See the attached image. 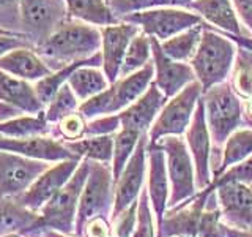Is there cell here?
Instances as JSON below:
<instances>
[{"label":"cell","mask_w":252,"mask_h":237,"mask_svg":"<svg viewBox=\"0 0 252 237\" xmlns=\"http://www.w3.org/2000/svg\"><path fill=\"white\" fill-rule=\"evenodd\" d=\"M99 47L101 30L92 24L69 19L55 29L51 37L35 49L54 71V65L57 63V70H60L73 62L93 57L98 54Z\"/></svg>","instance_id":"6da1fadb"},{"label":"cell","mask_w":252,"mask_h":237,"mask_svg":"<svg viewBox=\"0 0 252 237\" xmlns=\"http://www.w3.org/2000/svg\"><path fill=\"white\" fill-rule=\"evenodd\" d=\"M235 59V47L222 35L205 30L199 47L191 59L192 70L203 90L211 89L224 81L230 73Z\"/></svg>","instance_id":"7a4b0ae2"},{"label":"cell","mask_w":252,"mask_h":237,"mask_svg":"<svg viewBox=\"0 0 252 237\" xmlns=\"http://www.w3.org/2000/svg\"><path fill=\"white\" fill-rule=\"evenodd\" d=\"M90 172V160H85L77 166L71 179L55 193L49 202L41 207V228H52L63 234H71L77 215L79 199Z\"/></svg>","instance_id":"3957f363"},{"label":"cell","mask_w":252,"mask_h":237,"mask_svg":"<svg viewBox=\"0 0 252 237\" xmlns=\"http://www.w3.org/2000/svg\"><path fill=\"white\" fill-rule=\"evenodd\" d=\"M203 103L211 138L222 144L241 122V103L230 85L222 82L205 90Z\"/></svg>","instance_id":"277c9868"},{"label":"cell","mask_w":252,"mask_h":237,"mask_svg":"<svg viewBox=\"0 0 252 237\" xmlns=\"http://www.w3.org/2000/svg\"><path fill=\"white\" fill-rule=\"evenodd\" d=\"M202 90V84L199 81H192L175 97H172V100L156 117L153 125L150 126L152 144L162 136H178L188 130L194 116V108L200 100Z\"/></svg>","instance_id":"5b68a950"},{"label":"cell","mask_w":252,"mask_h":237,"mask_svg":"<svg viewBox=\"0 0 252 237\" xmlns=\"http://www.w3.org/2000/svg\"><path fill=\"white\" fill-rule=\"evenodd\" d=\"M125 21L136 24L144 30V34L156 38L158 41L161 40L164 41L186 29L199 26L202 22V16L185 10H177V8L162 6L132 11L125 16Z\"/></svg>","instance_id":"8992f818"},{"label":"cell","mask_w":252,"mask_h":237,"mask_svg":"<svg viewBox=\"0 0 252 237\" xmlns=\"http://www.w3.org/2000/svg\"><path fill=\"white\" fill-rule=\"evenodd\" d=\"M22 34L36 47L66 21L65 0H21Z\"/></svg>","instance_id":"52a82bcc"},{"label":"cell","mask_w":252,"mask_h":237,"mask_svg":"<svg viewBox=\"0 0 252 237\" xmlns=\"http://www.w3.org/2000/svg\"><path fill=\"white\" fill-rule=\"evenodd\" d=\"M161 147L165 154V163H167V174L172 184V196L169 205L175 207L181 201L188 199L195 195V177L191 152L178 136H162Z\"/></svg>","instance_id":"ba28073f"},{"label":"cell","mask_w":252,"mask_h":237,"mask_svg":"<svg viewBox=\"0 0 252 237\" xmlns=\"http://www.w3.org/2000/svg\"><path fill=\"white\" fill-rule=\"evenodd\" d=\"M112 171L106 163H94L90 160V172L84 185L81 199H79L76 228L77 233L82 231V226L90 218L99 215L107 209L112 193Z\"/></svg>","instance_id":"9c48e42d"},{"label":"cell","mask_w":252,"mask_h":237,"mask_svg":"<svg viewBox=\"0 0 252 237\" xmlns=\"http://www.w3.org/2000/svg\"><path fill=\"white\" fill-rule=\"evenodd\" d=\"M47 168L46 161L0 150V199L27 192Z\"/></svg>","instance_id":"30bf717a"},{"label":"cell","mask_w":252,"mask_h":237,"mask_svg":"<svg viewBox=\"0 0 252 237\" xmlns=\"http://www.w3.org/2000/svg\"><path fill=\"white\" fill-rule=\"evenodd\" d=\"M79 166V158L74 160L59 161L52 168H47L41 176H39L33 184L29 187L27 192L16 196L14 199L21 205L30 210H41V207L51 201V198L59 192V190L66 184L74 174Z\"/></svg>","instance_id":"8fae6325"},{"label":"cell","mask_w":252,"mask_h":237,"mask_svg":"<svg viewBox=\"0 0 252 237\" xmlns=\"http://www.w3.org/2000/svg\"><path fill=\"white\" fill-rule=\"evenodd\" d=\"M139 34V26L131 22L112 24L101 29V57L102 70L110 84L120 78L123 59L131 40Z\"/></svg>","instance_id":"7c38bea8"},{"label":"cell","mask_w":252,"mask_h":237,"mask_svg":"<svg viewBox=\"0 0 252 237\" xmlns=\"http://www.w3.org/2000/svg\"><path fill=\"white\" fill-rule=\"evenodd\" d=\"M186 141L195 166V185L203 190L210 184V128L205 116V103L199 100L192 120L186 130Z\"/></svg>","instance_id":"4fadbf2b"},{"label":"cell","mask_w":252,"mask_h":237,"mask_svg":"<svg viewBox=\"0 0 252 237\" xmlns=\"http://www.w3.org/2000/svg\"><path fill=\"white\" fill-rule=\"evenodd\" d=\"M145 149L147 141L144 134L139 139V144L134 150L129 161L126 163L122 176L117 180V193L114 199V218L120 215L129 205L136 201L137 195L140 193L145 180Z\"/></svg>","instance_id":"5bb4252c"},{"label":"cell","mask_w":252,"mask_h":237,"mask_svg":"<svg viewBox=\"0 0 252 237\" xmlns=\"http://www.w3.org/2000/svg\"><path fill=\"white\" fill-rule=\"evenodd\" d=\"M152 54L153 65L156 70V85L165 95V98L175 97L185 87L194 81L195 73L192 67L186 65L183 62H177L165 55L161 43L152 37Z\"/></svg>","instance_id":"9a60e30c"},{"label":"cell","mask_w":252,"mask_h":237,"mask_svg":"<svg viewBox=\"0 0 252 237\" xmlns=\"http://www.w3.org/2000/svg\"><path fill=\"white\" fill-rule=\"evenodd\" d=\"M0 150L13 152L32 160L41 161H65L79 158L59 141L46 136H30V138H6L0 136Z\"/></svg>","instance_id":"2e32d148"},{"label":"cell","mask_w":252,"mask_h":237,"mask_svg":"<svg viewBox=\"0 0 252 237\" xmlns=\"http://www.w3.org/2000/svg\"><path fill=\"white\" fill-rule=\"evenodd\" d=\"M165 95L156 84H152L148 90L126 108L120 116L122 128H131L144 134L148 126H152L155 118L159 116V111L164 106Z\"/></svg>","instance_id":"e0dca14e"},{"label":"cell","mask_w":252,"mask_h":237,"mask_svg":"<svg viewBox=\"0 0 252 237\" xmlns=\"http://www.w3.org/2000/svg\"><path fill=\"white\" fill-rule=\"evenodd\" d=\"M0 70L16 78L36 82L51 75L52 70L33 47H18L0 57Z\"/></svg>","instance_id":"ac0fdd59"},{"label":"cell","mask_w":252,"mask_h":237,"mask_svg":"<svg viewBox=\"0 0 252 237\" xmlns=\"http://www.w3.org/2000/svg\"><path fill=\"white\" fill-rule=\"evenodd\" d=\"M0 100L21 109L24 114L43 113L44 105L38 98L35 85L0 70Z\"/></svg>","instance_id":"d6986e66"},{"label":"cell","mask_w":252,"mask_h":237,"mask_svg":"<svg viewBox=\"0 0 252 237\" xmlns=\"http://www.w3.org/2000/svg\"><path fill=\"white\" fill-rule=\"evenodd\" d=\"M148 195L158 218V225L162 223V217L167 205L169 184H167V168H165V154L159 144L150 147L148 154Z\"/></svg>","instance_id":"ffe728a7"},{"label":"cell","mask_w":252,"mask_h":237,"mask_svg":"<svg viewBox=\"0 0 252 237\" xmlns=\"http://www.w3.org/2000/svg\"><path fill=\"white\" fill-rule=\"evenodd\" d=\"M153 71H155V65L148 62L144 68L134 71V73L128 76H122V79H117V82L110 84L114 90L115 113L132 105L134 101L139 100L148 90L150 81L153 78Z\"/></svg>","instance_id":"44dd1931"},{"label":"cell","mask_w":252,"mask_h":237,"mask_svg":"<svg viewBox=\"0 0 252 237\" xmlns=\"http://www.w3.org/2000/svg\"><path fill=\"white\" fill-rule=\"evenodd\" d=\"M189 8L199 13V16L208 21L218 29L240 35V22L236 19L232 0H194Z\"/></svg>","instance_id":"7402d4cb"},{"label":"cell","mask_w":252,"mask_h":237,"mask_svg":"<svg viewBox=\"0 0 252 237\" xmlns=\"http://www.w3.org/2000/svg\"><path fill=\"white\" fill-rule=\"evenodd\" d=\"M36 225L41 226V218L33 210L24 207L16 199H0V236L26 231Z\"/></svg>","instance_id":"603a6c76"},{"label":"cell","mask_w":252,"mask_h":237,"mask_svg":"<svg viewBox=\"0 0 252 237\" xmlns=\"http://www.w3.org/2000/svg\"><path fill=\"white\" fill-rule=\"evenodd\" d=\"M71 19H77L92 26H112L115 16L106 0H65Z\"/></svg>","instance_id":"cb8c5ba5"},{"label":"cell","mask_w":252,"mask_h":237,"mask_svg":"<svg viewBox=\"0 0 252 237\" xmlns=\"http://www.w3.org/2000/svg\"><path fill=\"white\" fill-rule=\"evenodd\" d=\"M109 79L106 78L104 71H99L96 67L84 65L73 71V75L68 79V85L73 89L76 97L85 101L94 95L101 93L109 87Z\"/></svg>","instance_id":"d4e9b609"},{"label":"cell","mask_w":252,"mask_h":237,"mask_svg":"<svg viewBox=\"0 0 252 237\" xmlns=\"http://www.w3.org/2000/svg\"><path fill=\"white\" fill-rule=\"evenodd\" d=\"M202 26H194L191 29H186L180 34L173 35L161 43V47L165 55L177 62H186L194 57V54L199 47V43L202 40Z\"/></svg>","instance_id":"484cf974"},{"label":"cell","mask_w":252,"mask_h":237,"mask_svg":"<svg viewBox=\"0 0 252 237\" xmlns=\"http://www.w3.org/2000/svg\"><path fill=\"white\" fill-rule=\"evenodd\" d=\"M65 146L79 158L85 157L89 160L109 163L114 157V138L110 134H101V136H92L87 139L66 141Z\"/></svg>","instance_id":"4316f807"},{"label":"cell","mask_w":252,"mask_h":237,"mask_svg":"<svg viewBox=\"0 0 252 237\" xmlns=\"http://www.w3.org/2000/svg\"><path fill=\"white\" fill-rule=\"evenodd\" d=\"M47 131V120L44 113L36 116H19L8 122L0 123V136L6 138H30V136H41Z\"/></svg>","instance_id":"83f0119b"},{"label":"cell","mask_w":252,"mask_h":237,"mask_svg":"<svg viewBox=\"0 0 252 237\" xmlns=\"http://www.w3.org/2000/svg\"><path fill=\"white\" fill-rule=\"evenodd\" d=\"M251 155H252V130H236L225 141L222 163L218 168L215 179H218L230 166L246 160Z\"/></svg>","instance_id":"f1b7e54d"},{"label":"cell","mask_w":252,"mask_h":237,"mask_svg":"<svg viewBox=\"0 0 252 237\" xmlns=\"http://www.w3.org/2000/svg\"><path fill=\"white\" fill-rule=\"evenodd\" d=\"M140 134L136 130L131 128H122L118 134L114 138V157H112V176L114 182L118 180L125 169L126 163L129 161L134 150H136Z\"/></svg>","instance_id":"f546056e"},{"label":"cell","mask_w":252,"mask_h":237,"mask_svg":"<svg viewBox=\"0 0 252 237\" xmlns=\"http://www.w3.org/2000/svg\"><path fill=\"white\" fill-rule=\"evenodd\" d=\"M150 54H152V38L147 34H144V32H139L131 40L128 49H126L123 65L120 70V78L128 76L134 73V71L144 68L148 63Z\"/></svg>","instance_id":"4dcf8cb0"},{"label":"cell","mask_w":252,"mask_h":237,"mask_svg":"<svg viewBox=\"0 0 252 237\" xmlns=\"http://www.w3.org/2000/svg\"><path fill=\"white\" fill-rule=\"evenodd\" d=\"M233 89L241 97L252 98V52L246 47H240L236 52Z\"/></svg>","instance_id":"1f68e13d"},{"label":"cell","mask_w":252,"mask_h":237,"mask_svg":"<svg viewBox=\"0 0 252 237\" xmlns=\"http://www.w3.org/2000/svg\"><path fill=\"white\" fill-rule=\"evenodd\" d=\"M76 109H79V98L66 82L47 105L44 116L47 122H60L63 117L76 113Z\"/></svg>","instance_id":"d6a6232c"},{"label":"cell","mask_w":252,"mask_h":237,"mask_svg":"<svg viewBox=\"0 0 252 237\" xmlns=\"http://www.w3.org/2000/svg\"><path fill=\"white\" fill-rule=\"evenodd\" d=\"M79 113L85 118H96L98 116H106L115 113L114 108V90L112 87H107L106 90L94 95V97L82 101L79 105Z\"/></svg>","instance_id":"836d02e7"},{"label":"cell","mask_w":252,"mask_h":237,"mask_svg":"<svg viewBox=\"0 0 252 237\" xmlns=\"http://www.w3.org/2000/svg\"><path fill=\"white\" fill-rule=\"evenodd\" d=\"M0 29L10 34H22L21 0H0Z\"/></svg>","instance_id":"e575fe53"},{"label":"cell","mask_w":252,"mask_h":237,"mask_svg":"<svg viewBox=\"0 0 252 237\" xmlns=\"http://www.w3.org/2000/svg\"><path fill=\"white\" fill-rule=\"evenodd\" d=\"M228 182H240V184H252V155L246 160H243L240 163H236L230 166L228 169L222 172V176H219L215 179L213 185L207 190V192H215L219 185L228 184Z\"/></svg>","instance_id":"d590c367"},{"label":"cell","mask_w":252,"mask_h":237,"mask_svg":"<svg viewBox=\"0 0 252 237\" xmlns=\"http://www.w3.org/2000/svg\"><path fill=\"white\" fill-rule=\"evenodd\" d=\"M194 0H112V5L117 11L128 13L132 10H148L156 6H189Z\"/></svg>","instance_id":"8d00e7d4"},{"label":"cell","mask_w":252,"mask_h":237,"mask_svg":"<svg viewBox=\"0 0 252 237\" xmlns=\"http://www.w3.org/2000/svg\"><path fill=\"white\" fill-rule=\"evenodd\" d=\"M137 225L132 237H155V226H153V217L152 210L148 205V193L142 192V196L137 205Z\"/></svg>","instance_id":"74e56055"},{"label":"cell","mask_w":252,"mask_h":237,"mask_svg":"<svg viewBox=\"0 0 252 237\" xmlns=\"http://www.w3.org/2000/svg\"><path fill=\"white\" fill-rule=\"evenodd\" d=\"M59 131L63 138H66L68 141H76L81 139L84 134L87 133V123L85 117L79 113H73L66 117H63L59 122Z\"/></svg>","instance_id":"f35d334b"},{"label":"cell","mask_w":252,"mask_h":237,"mask_svg":"<svg viewBox=\"0 0 252 237\" xmlns=\"http://www.w3.org/2000/svg\"><path fill=\"white\" fill-rule=\"evenodd\" d=\"M120 123V116H106L101 118H94L92 123L87 125V133L92 136H101V134H110L118 128Z\"/></svg>","instance_id":"ab89813d"},{"label":"cell","mask_w":252,"mask_h":237,"mask_svg":"<svg viewBox=\"0 0 252 237\" xmlns=\"http://www.w3.org/2000/svg\"><path fill=\"white\" fill-rule=\"evenodd\" d=\"M18 47H33V46L26 38V35L0 34V57H3L5 54H8L13 49H18Z\"/></svg>","instance_id":"60d3db41"},{"label":"cell","mask_w":252,"mask_h":237,"mask_svg":"<svg viewBox=\"0 0 252 237\" xmlns=\"http://www.w3.org/2000/svg\"><path fill=\"white\" fill-rule=\"evenodd\" d=\"M137 204H131L129 210H123L120 215H118L117 221V237H129L134 223L137 221V218L134 217V212H136Z\"/></svg>","instance_id":"b9f144b4"},{"label":"cell","mask_w":252,"mask_h":237,"mask_svg":"<svg viewBox=\"0 0 252 237\" xmlns=\"http://www.w3.org/2000/svg\"><path fill=\"white\" fill-rule=\"evenodd\" d=\"M232 3L244 24L252 30V0H232Z\"/></svg>","instance_id":"7bdbcfd3"},{"label":"cell","mask_w":252,"mask_h":237,"mask_svg":"<svg viewBox=\"0 0 252 237\" xmlns=\"http://www.w3.org/2000/svg\"><path fill=\"white\" fill-rule=\"evenodd\" d=\"M19 116H24L21 109L14 108L13 105H10V103H5L0 100V123L8 122V120H11V118L19 117Z\"/></svg>","instance_id":"ee69618b"},{"label":"cell","mask_w":252,"mask_h":237,"mask_svg":"<svg viewBox=\"0 0 252 237\" xmlns=\"http://www.w3.org/2000/svg\"><path fill=\"white\" fill-rule=\"evenodd\" d=\"M228 237H252L251 233H241V231H227Z\"/></svg>","instance_id":"f6af8a7d"},{"label":"cell","mask_w":252,"mask_h":237,"mask_svg":"<svg viewBox=\"0 0 252 237\" xmlns=\"http://www.w3.org/2000/svg\"><path fill=\"white\" fill-rule=\"evenodd\" d=\"M44 237H65V236H63V233L59 234V233H55V231H47V233H44Z\"/></svg>","instance_id":"bcb514c9"},{"label":"cell","mask_w":252,"mask_h":237,"mask_svg":"<svg viewBox=\"0 0 252 237\" xmlns=\"http://www.w3.org/2000/svg\"><path fill=\"white\" fill-rule=\"evenodd\" d=\"M0 34H10V32H5V30H2V29H0ZM16 35H18V34H16Z\"/></svg>","instance_id":"7dc6e473"},{"label":"cell","mask_w":252,"mask_h":237,"mask_svg":"<svg viewBox=\"0 0 252 237\" xmlns=\"http://www.w3.org/2000/svg\"><path fill=\"white\" fill-rule=\"evenodd\" d=\"M177 237H194V236H177Z\"/></svg>","instance_id":"c3c4849f"},{"label":"cell","mask_w":252,"mask_h":237,"mask_svg":"<svg viewBox=\"0 0 252 237\" xmlns=\"http://www.w3.org/2000/svg\"><path fill=\"white\" fill-rule=\"evenodd\" d=\"M10 237H16V236H10Z\"/></svg>","instance_id":"681fc988"}]
</instances>
